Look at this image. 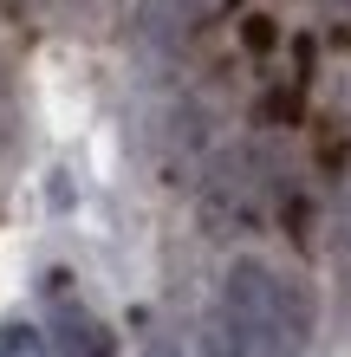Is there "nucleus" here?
Returning <instances> with one entry per match:
<instances>
[{"label":"nucleus","mask_w":351,"mask_h":357,"mask_svg":"<svg viewBox=\"0 0 351 357\" xmlns=\"http://www.w3.org/2000/svg\"><path fill=\"white\" fill-rule=\"evenodd\" d=\"M46 338H52V357H117L111 325L66 299V273H52V331Z\"/></svg>","instance_id":"nucleus-2"},{"label":"nucleus","mask_w":351,"mask_h":357,"mask_svg":"<svg viewBox=\"0 0 351 357\" xmlns=\"http://www.w3.org/2000/svg\"><path fill=\"white\" fill-rule=\"evenodd\" d=\"M0 13H13V20H20V13H33V0H0Z\"/></svg>","instance_id":"nucleus-11"},{"label":"nucleus","mask_w":351,"mask_h":357,"mask_svg":"<svg viewBox=\"0 0 351 357\" xmlns=\"http://www.w3.org/2000/svg\"><path fill=\"white\" fill-rule=\"evenodd\" d=\"M280 292L286 280L267 260H234L228 286H221V305L234 312V325L247 331L254 357H286V331H280Z\"/></svg>","instance_id":"nucleus-1"},{"label":"nucleus","mask_w":351,"mask_h":357,"mask_svg":"<svg viewBox=\"0 0 351 357\" xmlns=\"http://www.w3.org/2000/svg\"><path fill=\"white\" fill-rule=\"evenodd\" d=\"M202 357H254V344H247V331L234 325L228 305H215L202 319Z\"/></svg>","instance_id":"nucleus-3"},{"label":"nucleus","mask_w":351,"mask_h":357,"mask_svg":"<svg viewBox=\"0 0 351 357\" xmlns=\"http://www.w3.org/2000/svg\"><path fill=\"white\" fill-rule=\"evenodd\" d=\"M0 357H52L33 325H0Z\"/></svg>","instance_id":"nucleus-5"},{"label":"nucleus","mask_w":351,"mask_h":357,"mask_svg":"<svg viewBox=\"0 0 351 357\" xmlns=\"http://www.w3.org/2000/svg\"><path fill=\"white\" fill-rule=\"evenodd\" d=\"M345 162H351V143H345V130L325 123V130H319V169L325 176H345Z\"/></svg>","instance_id":"nucleus-7"},{"label":"nucleus","mask_w":351,"mask_h":357,"mask_svg":"<svg viewBox=\"0 0 351 357\" xmlns=\"http://www.w3.org/2000/svg\"><path fill=\"white\" fill-rule=\"evenodd\" d=\"M143 33H150V46H170L182 33V0H143Z\"/></svg>","instance_id":"nucleus-4"},{"label":"nucleus","mask_w":351,"mask_h":357,"mask_svg":"<svg viewBox=\"0 0 351 357\" xmlns=\"http://www.w3.org/2000/svg\"><path fill=\"white\" fill-rule=\"evenodd\" d=\"M313 59H319V46H313V39H299V46H293V85L299 91L313 85Z\"/></svg>","instance_id":"nucleus-10"},{"label":"nucleus","mask_w":351,"mask_h":357,"mask_svg":"<svg viewBox=\"0 0 351 357\" xmlns=\"http://www.w3.org/2000/svg\"><path fill=\"white\" fill-rule=\"evenodd\" d=\"M280 221H286V234H293V241H306V234H313V202H306V195H286L280 202Z\"/></svg>","instance_id":"nucleus-8"},{"label":"nucleus","mask_w":351,"mask_h":357,"mask_svg":"<svg viewBox=\"0 0 351 357\" xmlns=\"http://www.w3.org/2000/svg\"><path fill=\"white\" fill-rule=\"evenodd\" d=\"M241 46L254 52V59H267V52L280 46V26H274L267 13H247V20H241Z\"/></svg>","instance_id":"nucleus-6"},{"label":"nucleus","mask_w":351,"mask_h":357,"mask_svg":"<svg viewBox=\"0 0 351 357\" xmlns=\"http://www.w3.org/2000/svg\"><path fill=\"white\" fill-rule=\"evenodd\" d=\"M338 280H345V312H351V208L338 221Z\"/></svg>","instance_id":"nucleus-9"},{"label":"nucleus","mask_w":351,"mask_h":357,"mask_svg":"<svg viewBox=\"0 0 351 357\" xmlns=\"http://www.w3.org/2000/svg\"><path fill=\"white\" fill-rule=\"evenodd\" d=\"M143 357H176V344H150V351H143Z\"/></svg>","instance_id":"nucleus-12"}]
</instances>
